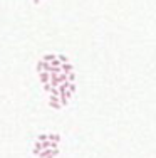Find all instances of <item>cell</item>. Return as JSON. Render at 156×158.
Segmentation results:
<instances>
[{"label":"cell","instance_id":"obj_2","mask_svg":"<svg viewBox=\"0 0 156 158\" xmlns=\"http://www.w3.org/2000/svg\"><path fill=\"white\" fill-rule=\"evenodd\" d=\"M62 72H66V74H67V72H72V66H70L69 62H64V64H62Z\"/></svg>","mask_w":156,"mask_h":158},{"label":"cell","instance_id":"obj_3","mask_svg":"<svg viewBox=\"0 0 156 158\" xmlns=\"http://www.w3.org/2000/svg\"><path fill=\"white\" fill-rule=\"evenodd\" d=\"M49 140H51V141H57V143H59V141H61V136H59V135L51 133V135H49Z\"/></svg>","mask_w":156,"mask_h":158},{"label":"cell","instance_id":"obj_1","mask_svg":"<svg viewBox=\"0 0 156 158\" xmlns=\"http://www.w3.org/2000/svg\"><path fill=\"white\" fill-rule=\"evenodd\" d=\"M42 150H44V146H42V141L37 140V141H35V146H34V155H39Z\"/></svg>","mask_w":156,"mask_h":158},{"label":"cell","instance_id":"obj_4","mask_svg":"<svg viewBox=\"0 0 156 158\" xmlns=\"http://www.w3.org/2000/svg\"><path fill=\"white\" fill-rule=\"evenodd\" d=\"M67 79H69V83H74V79H76V74H74V72H67Z\"/></svg>","mask_w":156,"mask_h":158}]
</instances>
